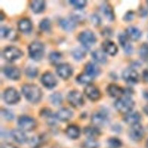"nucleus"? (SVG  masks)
Returning a JSON list of instances; mask_svg holds the SVG:
<instances>
[{"label": "nucleus", "mask_w": 148, "mask_h": 148, "mask_svg": "<svg viewBox=\"0 0 148 148\" xmlns=\"http://www.w3.org/2000/svg\"><path fill=\"white\" fill-rule=\"evenodd\" d=\"M21 91L25 97L33 103L38 102L42 96L41 90L35 84H25L22 87Z\"/></svg>", "instance_id": "f257e3e1"}, {"label": "nucleus", "mask_w": 148, "mask_h": 148, "mask_svg": "<svg viewBox=\"0 0 148 148\" xmlns=\"http://www.w3.org/2000/svg\"><path fill=\"white\" fill-rule=\"evenodd\" d=\"M115 107L117 110L123 113H128L131 112L133 109L135 102L134 100L129 97H120L114 103Z\"/></svg>", "instance_id": "f03ea898"}, {"label": "nucleus", "mask_w": 148, "mask_h": 148, "mask_svg": "<svg viewBox=\"0 0 148 148\" xmlns=\"http://www.w3.org/2000/svg\"><path fill=\"white\" fill-rule=\"evenodd\" d=\"M28 50L30 57L35 61H39L43 56L44 46L39 42H34L29 45Z\"/></svg>", "instance_id": "7ed1b4c3"}, {"label": "nucleus", "mask_w": 148, "mask_h": 148, "mask_svg": "<svg viewBox=\"0 0 148 148\" xmlns=\"http://www.w3.org/2000/svg\"><path fill=\"white\" fill-rule=\"evenodd\" d=\"M78 40L84 48L88 49L95 43L96 38L94 33L90 30H85L80 32L78 36Z\"/></svg>", "instance_id": "20e7f679"}, {"label": "nucleus", "mask_w": 148, "mask_h": 148, "mask_svg": "<svg viewBox=\"0 0 148 148\" xmlns=\"http://www.w3.org/2000/svg\"><path fill=\"white\" fill-rule=\"evenodd\" d=\"M23 55V52L18 48L10 46L6 47L3 51L4 58L8 61H13L20 58Z\"/></svg>", "instance_id": "39448f33"}, {"label": "nucleus", "mask_w": 148, "mask_h": 148, "mask_svg": "<svg viewBox=\"0 0 148 148\" xmlns=\"http://www.w3.org/2000/svg\"><path fill=\"white\" fill-rule=\"evenodd\" d=\"M92 123L98 126H103L109 122L108 116L105 110H99L95 112L91 117Z\"/></svg>", "instance_id": "423d86ee"}, {"label": "nucleus", "mask_w": 148, "mask_h": 148, "mask_svg": "<svg viewBox=\"0 0 148 148\" xmlns=\"http://www.w3.org/2000/svg\"><path fill=\"white\" fill-rule=\"evenodd\" d=\"M69 103L73 107H80L84 103V99L82 94L78 91L73 90L69 92L67 96Z\"/></svg>", "instance_id": "0eeeda50"}, {"label": "nucleus", "mask_w": 148, "mask_h": 148, "mask_svg": "<svg viewBox=\"0 0 148 148\" xmlns=\"http://www.w3.org/2000/svg\"><path fill=\"white\" fill-rule=\"evenodd\" d=\"M18 124L23 130L29 131L34 129L36 123L32 118L27 116H22L18 119Z\"/></svg>", "instance_id": "6e6552de"}, {"label": "nucleus", "mask_w": 148, "mask_h": 148, "mask_svg": "<svg viewBox=\"0 0 148 148\" xmlns=\"http://www.w3.org/2000/svg\"><path fill=\"white\" fill-rule=\"evenodd\" d=\"M123 79L128 84H135L139 80V74L134 69L127 68L122 73Z\"/></svg>", "instance_id": "1a4fd4ad"}, {"label": "nucleus", "mask_w": 148, "mask_h": 148, "mask_svg": "<svg viewBox=\"0 0 148 148\" xmlns=\"http://www.w3.org/2000/svg\"><path fill=\"white\" fill-rule=\"evenodd\" d=\"M129 135L133 140L139 141L141 140L144 135L143 127L139 123L132 125L130 129Z\"/></svg>", "instance_id": "9d476101"}, {"label": "nucleus", "mask_w": 148, "mask_h": 148, "mask_svg": "<svg viewBox=\"0 0 148 148\" xmlns=\"http://www.w3.org/2000/svg\"><path fill=\"white\" fill-rule=\"evenodd\" d=\"M4 99L9 104L15 103L20 99V95L18 92L13 88H9L4 92Z\"/></svg>", "instance_id": "9b49d317"}, {"label": "nucleus", "mask_w": 148, "mask_h": 148, "mask_svg": "<svg viewBox=\"0 0 148 148\" xmlns=\"http://www.w3.org/2000/svg\"><path fill=\"white\" fill-rule=\"evenodd\" d=\"M56 72L58 75L62 79H68L72 73V69L68 64H61L57 66Z\"/></svg>", "instance_id": "f8f14e48"}, {"label": "nucleus", "mask_w": 148, "mask_h": 148, "mask_svg": "<svg viewBox=\"0 0 148 148\" xmlns=\"http://www.w3.org/2000/svg\"><path fill=\"white\" fill-rule=\"evenodd\" d=\"M41 82L42 84L48 88H53L57 84V80L54 76L50 72H46L42 76Z\"/></svg>", "instance_id": "ddd939ff"}, {"label": "nucleus", "mask_w": 148, "mask_h": 148, "mask_svg": "<svg viewBox=\"0 0 148 148\" xmlns=\"http://www.w3.org/2000/svg\"><path fill=\"white\" fill-rule=\"evenodd\" d=\"M84 93L89 99L92 101L98 99L100 96L98 89L92 84H88L85 87Z\"/></svg>", "instance_id": "4468645a"}, {"label": "nucleus", "mask_w": 148, "mask_h": 148, "mask_svg": "<svg viewBox=\"0 0 148 148\" xmlns=\"http://www.w3.org/2000/svg\"><path fill=\"white\" fill-rule=\"evenodd\" d=\"M125 35L129 39L137 40L141 37L142 32L135 27L130 26L125 30Z\"/></svg>", "instance_id": "2eb2a0df"}, {"label": "nucleus", "mask_w": 148, "mask_h": 148, "mask_svg": "<svg viewBox=\"0 0 148 148\" xmlns=\"http://www.w3.org/2000/svg\"><path fill=\"white\" fill-rule=\"evenodd\" d=\"M128 39H129L127 38V36L123 34H121L119 35V40L120 45L126 53L131 54L132 53L133 47Z\"/></svg>", "instance_id": "dca6fc26"}, {"label": "nucleus", "mask_w": 148, "mask_h": 148, "mask_svg": "<svg viewBox=\"0 0 148 148\" xmlns=\"http://www.w3.org/2000/svg\"><path fill=\"white\" fill-rule=\"evenodd\" d=\"M102 50L105 53H107L110 55H114L117 52V47L116 44L109 40L104 41L102 44Z\"/></svg>", "instance_id": "f3484780"}, {"label": "nucleus", "mask_w": 148, "mask_h": 148, "mask_svg": "<svg viewBox=\"0 0 148 148\" xmlns=\"http://www.w3.org/2000/svg\"><path fill=\"white\" fill-rule=\"evenodd\" d=\"M3 72L8 77L13 80H17L20 76V70L15 66H6L3 69Z\"/></svg>", "instance_id": "a211bd4d"}, {"label": "nucleus", "mask_w": 148, "mask_h": 148, "mask_svg": "<svg viewBox=\"0 0 148 148\" xmlns=\"http://www.w3.org/2000/svg\"><path fill=\"white\" fill-rule=\"evenodd\" d=\"M140 119V114L138 112H130L124 116V120L126 123L132 125L138 124Z\"/></svg>", "instance_id": "6ab92c4d"}, {"label": "nucleus", "mask_w": 148, "mask_h": 148, "mask_svg": "<svg viewBox=\"0 0 148 148\" xmlns=\"http://www.w3.org/2000/svg\"><path fill=\"white\" fill-rule=\"evenodd\" d=\"M107 92L112 97H119L124 94V89L116 84H110L107 87Z\"/></svg>", "instance_id": "aec40b11"}, {"label": "nucleus", "mask_w": 148, "mask_h": 148, "mask_svg": "<svg viewBox=\"0 0 148 148\" xmlns=\"http://www.w3.org/2000/svg\"><path fill=\"white\" fill-rule=\"evenodd\" d=\"M11 135L12 138L17 142L20 143H23L27 140V136L24 132L20 130H13L11 132Z\"/></svg>", "instance_id": "412c9836"}, {"label": "nucleus", "mask_w": 148, "mask_h": 148, "mask_svg": "<svg viewBox=\"0 0 148 148\" xmlns=\"http://www.w3.org/2000/svg\"><path fill=\"white\" fill-rule=\"evenodd\" d=\"M86 18V14L81 9H77L73 10L71 14V19L75 23L83 22Z\"/></svg>", "instance_id": "4be33fe9"}, {"label": "nucleus", "mask_w": 148, "mask_h": 148, "mask_svg": "<svg viewBox=\"0 0 148 148\" xmlns=\"http://www.w3.org/2000/svg\"><path fill=\"white\" fill-rule=\"evenodd\" d=\"M72 116V112L67 108H62L58 111L56 117L62 121H66L69 120Z\"/></svg>", "instance_id": "5701e85b"}, {"label": "nucleus", "mask_w": 148, "mask_h": 148, "mask_svg": "<svg viewBox=\"0 0 148 148\" xmlns=\"http://www.w3.org/2000/svg\"><path fill=\"white\" fill-rule=\"evenodd\" d=\"M19 29L23 32H29L32 29V24L28 18H22L18 22Z\"/></svg>", "instance_id": "b1692460"}, {"label": "nucleus", "mask_w": 148, "mask_h": 148, "mask_svg": "<svg viewBox=\"0 0 148 148\" xmlns=\"http://www.w3.org/2000/svg\"><path fill=\"white\" fill-rule=\"evenodd\" d=\"M85 71L86 73L94 77L99 73V68L95 63L90 62L87 64L85 66Z\"/></svg>", "instance_id": "393cba45"}, {"label": "nucleus", "mask_w": 148, "mask_h": 148, "mask_svg": "<svg viewBox=\"0 0 148 148\" xmlns=\"http://www.w3.org/2000/svg\"><path fill=\"white\" fill-rule=\"evenodd\" d=\"M92 57L97 62L100 63H105L106 61L107 58L103 50L97 49L94 50L92 53Z\"/></svg>", "instance_id": "a878e982"}, {"label": "nucleus", "mask_w": 148, "mask_h": 148, "mask_svg": "<svg viewBox=\"0 0 148 148\" xmlns=\"http://www.w3.org/2000/svg\"><path fill=\"white\" fill-rule=\"evenodd\" d=\"M66 133L69 138L72 139H76L80 135V130L76 125H71L67 127Z\"/></svg>", "instance_id": "bb28decb"}, {"label": "nucleus", "mask_w": 148, "mask_h": 148, "mask_svg": "<svg viewBox=\"0 0 148 148\" xmlns=\"http://www.w3.org/2000/svg\"><path fill=\"white\" fill-rule=\"evenodd\" d=\"M60 25L65 30L71 31L75 27L76 23L71 18H63L60 21Z\"/></svg>", "instance_id": "cd10ccee"}, {"label": "nucleus", "mask_w": 148, "mask_h": 148, "mask_svg": "<svg viewBox=\"0 0 148 148\" xmlns=\"http://www.w3.org/2000/svg\"><path fill=\"white\" fill-rule=\"evenodd\" d=\"M101 10L103 12L104 14L109 20H113L114 18V15L112 6L106 3H103L101 6Z\"/></svg>", "instance_id": "c85d7f7f"}, {"label": "nucleus", "mask_w": 148, "mask_h": 148, "mask_svg": "<svg viewBox=\"0 0 148 148\" xmlns=\"http://www.w3.org/2000/svg\"><path fill=\"white\" fill-rule=\"evenodd\" d=\"M31 8L35 13L40 12L45 8V2L42 0L33 1L31 3Z\"/></svg>", "instance_id": "c756f323"}, {"label": "nucleus", "mask_w": 148, "mask_h": 148, "mask_svg": "<svg viewBox=\"0 0 148 148\" xmlns=\"http://www.w3.org/2000/svg\"><path fill=\"white\" fill-rule=\"evenodd\" d=\"M93 80V77L87 73H82L76 77V80L80 84H89Z\"/></svg>", "instance_id": "7c9ffc66"}, {"label": "nucleus", "mask_w": 148, "mask_h": 148, "mask_svg": "<svg viewBox=\"0 0 148 148\" xmlns=\"http://www.w3.org/2000/svg\"><path fill=\"white\" fill-rule=\"evenodd\" d=\"M139 54L140 57L142 60L148 62V43H145L142 45L139 50Z\"/></svg>", "instance_id": "2f4dec72"}, {"label": "nucleus", "mask_w": 148, "mask_h": 148, "mask_svg": "<svg viewBox=\"0 0 148 148\" xmlns=\"http://www.w3.org/2000/svg\"><path fill=\"white\" fill-rule=\"evenodd\" d=\"M84 132L85 135L90 138H93L100 134V132L97 128L92 127H88L85 128Z\"/></svg>", "instance_id": "473e14b6"}, {"label": "nucleus", "mask_w": 148, "mask_h": 148, "mask_svg": "<svg viewBox=\"0 0 148 148\" xmlns=\"http://www.w3.org/2000/svg\"><path fill=\"white\" fill-rule=\"evenodd\" d=\"M51 102L54 105H59L62 102V96L59 92H54L50 96Z\"/></svg>", "instance_id": "72a5a7b5"}, {"label": "nucleus", "mask_w": 148, "mask_h": 148, "mask_svg": "<svg viewBox=\"0 0 148 148\" xmlns=\"http://www.w3.org/2000/svg\"><path fill=\"white\" fill-rule=\"evenodd\" d=\"M83 146L84 148H98L99 143L93 138H89L84 142Z\"/></svg>", "instance_id": "f704fd0d"}, {"label": "nucleus", "mask_w": 148, "mask_h": 148, "mask_svg": "<svg viewBox=\"0 0 148 148\" xmlns=\"http://www.w3.org/2000/svg\"><path fill=\"white\" fill-rule=\"evenodd\" d=\"M51 23L50 21L48 18L43 19L39 24V27L40 29L44 31H48L50 29Z\"/></svg>", "instance_id": "c9c22d12"}, {"label": "nucleus", "mask_w": 148, "mask_h": 148, "mask_svg": "<svg viewBox=\"0 0 148 148\" xmlns=\"http://www.w3.org/2000/svg\"><path fill=\"white\" fill-rule=\"evenodd\" d=\"M49 60L50 61L53 63L55 64L57 62L59 61V60L61 57V55L59 52L57 51H53L50 53L49 54Z\"/></svg>", "instance_id": "e433bc0d"}, {"label": "nucleus", "mask_w": 148, "mask_h": 148, "mask_svg": "<svg viewBox=\"0 0 148 148\" xmlns=\"http://www.w3.org/2000/svg\"><path fill=\"white\" fill-rule=\"evenodd\" d=\"M85 56V51L81 48H77L73 51V56L76 60H80Z\"/></svg>", "instance_id": "4c0bfd02"}, {"label": "nucleus", "mask_w": 148, "mask_h": 148, "mask_svg": "<svg viewBox=\"0 0 148 148\" xmlns=\"http://www.w3.org/2000/svg\"><path fill=\"white\" fill-rule=\"evenodd\" d=\"M25 73L29 77H34L38 74V69L34 66H29L26 69Z\"/></svg>", "instance_id": "58836bf2"}, {"label": "nucleus", "mask_w": 148, "mask_h": 148, "mask_svg": "<svg viewBox=\"0 0 148 148\" xmlns=\"http://www.w3.org/2000/svg\"><path fill=\"white\" fill-rule=\"evenodd\" d=\"M108 143L109 146L113 148H119L121 145V141L116 138H112L109 139Z\"/></svg>", "instance_id": "ea45409f"}, {"label": "nucleus", "mask_w": 148, "mask_h": 148, "mask_svg": "<svg viewBox=\"0 0 148 148\" xmlns=\"http://www.w3.org/2000/svg\"><path fill=\"white\" fill-rule=\"evenodd\" d=\"M1 114L5 119L8 120H11L14 117L13 114L8 109H2Z\"/></svg>", "instance_id": "a19ab883"}, {"label": "nucleus", "mask_w": 148, "mask_h": 148, "mask_svg": "<svg viewBox=\"0 0 148 148\" xmlns=\"http://www.w3.org/2000/svg\"><path fill=\"white\" fill-rule=\"evenodd\" d=\"M69 2L75 7L77 8H81L86 5V1L84 0H72L70 1Z\"/></svg>", "instance_id": "79ce46f5"}, {"label": "nucleus", "mask_w": 148, "mask_h": 148, "mask_svg": "<svg viewBox=\"0 0 148 148\" xmlns=\"http://www.w3.org/2000/svg\"><path fill=\"white\" fill-rule=\"evenodd\" d=\"M6 38H8L9 40H14L17 38V33L13 29H9L6 35Z\"/></svg>", "instance_id": "37998d69"}, {"label": "nucleus", "mask_w": 148, "mask_h": 148, "mask_svg": "<svg viewBox=\"0 0 148 148\" xmlns=\"http://www.w3.org/2000/svg\"><path fill=\"white\" fill-rule=\"evenodd\" d=\"M91 20L92 24L95 25H99L101 23V19L100 17L96 14H94L91 16Z\"/></svg>", "instance_id": "c03bdc74"}, {"label": "nucleus", "mask_w": 148, "mask_h": 148, "mask_svg": "<svg viewBox=\"0 0 148 148\" xmlns=\"http://www.w3.org/2000/svg\"><path fill=\"white\" fill-rule=\"evenodd\" d=\"M134 16V12L130 10L125 14V15L124 16V20L125 21H130L133 19Z\"/></svg>", "instance_id": "a18cd8bd"}, {"label": "nucleus", "mask_w": 148, "mask_h": 148, "mask_svg": "<svg viewBox=\"0 0 148 148\" xmlns=\"http://www.w3.org/2000/svg\"><path fill=\"white\" fill-rule=\"evenodd\" d=\"M9 28H8L6 27L2 26L1 27V37H6V35L8 34V32L9 31Z\"/></svg>", "instance_id": "49530a36"}, {"label": "nucleus", "mask_w": 148, "mask_h": 148, "mask_svg": "<svg viewBox=\"0 0 148 148\" xmlns=\"http://www.w3.org/2000/svg\"><path fill=\"white\" fill-rule=\"evenodd\" d=\"M102 34V35H103V36H105V37H106H106H109V36H112V30H111L110 28H108V27H106V28L103 30Z\"/></svg>", "instance_id": "de8ad7c7"}, {"label": "nucleus", "mask_w": 148, "mask_h": 148, "mask_svg": "<svg viewBox=\"0 0 148 148\" xmlns=\"http://www.w3.org/2000/svg\"><path fill=\"white\" fill-rule=\"evenodd\" d=\"M142 78L144 82L148 83V69H146L143 71Z\"/></svg>", "instance_id": "09e8293b"}, {"label": "nucleus", "mask_w": 148, "mask_h": 148, "mask_svg": "<svg viewBox=\"0 0 148 148\" xmlns=\"http://www.w3.org/2000/svg\"><path fill=\"white\" fill-rule=\"evenodd\" d=\"M1 148H17V147L10 143H5L2 145Z\"/></svg>", "instance_id": "8fccbe9b"}, {"label": "nucleus", "mask_w": 148, "mask_h": 148, "mask_svg": "<svg viewBox=\"0 0 148 148\" xmlns=\"http://www.w3.org/2000/svg\"><path fill=\"white\" fill-rule=\"evenodd\" d=\"M140 14H141V15L142 16H146V15H147V10H146V9H141L140 10Z\"/></svg>", "instance_id": "3c124183"}, {"label": "nucleus", "mask_w": 148, "mask_h": 148, "mask_svg": "<svg viewBox=\"0 0 148 148\" xmlns=\"http://www.w3.org/2000/svg\"><path fill=\"white\" fill-rule=\"evenodd\" d=\"M143 96H144V97H145L146 99H148V89H147V90H146L144 91V92H143Z\"/></svg>", "instance_id": "603ef678"}, {"label": "nucleus", "mask_w": 148, "mask_h": 148, "mask_svg": "<svg viewBox=\"0 0 148 148\" xmlns=\"http://www.w3.org/2000/svg\"><path fill=\"white\" fill-rule=\"evenodd\" d=\"M143 110L145 112V113H146L147 115H148V105H146L144 108H143Z\"/></svg>", "instance_id": "864d4df0"}, {"label": "nucleus", "mask_w": 148, "mask_h": 148, "mask_svg": "<svg viewBox=\"0 0 148 148\" xmlns=\"http://www.w3.org/2000/svg\"><path fill=\"white\" fill-rule=\"evenodd\" d=\"M146 147H147V148H148V140H147V143H146Z\"/></svg>", "instance_id": "5fc2aeb1"}, {"label": "nucleus", "mask_w": 148, "mask_h": 148, "mask_svg": "<svg viewBox=\"0 0 148 148\" xmlns=\"http://www.w3.org/2000/svg\"><path fill=\"white\" fill-rule=\"evenodd\" d=\"M147 5H148V1H147Z\"/></svg>", "instance_id": "6e6d98bb"}]
</instances>
